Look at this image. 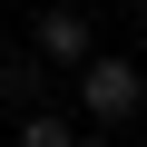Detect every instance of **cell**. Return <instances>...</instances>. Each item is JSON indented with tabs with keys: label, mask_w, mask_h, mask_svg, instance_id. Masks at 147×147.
Returning a JSON list of instances; mask_svg holds the SVG:
<instances>
[{
	"label": "cell",
	"mask_w": 147,
	"mask_h": 147,
	"mask_svg": "<svg viewBox=\"0 0 147 147\" xmlns=\"http://www.w3.org/2000/svg\"><path fill=\"white\" fill-rule=\"evenodd\" d=\"M79 108H88V127H127V118L147 108V69L88 49V59H79Z\"/></svg>",
	"instance_id": "obj_1"
},
{
	"label": "cell",
	"mask_w": 147,
	"mask_h": 147,
	"mask_svg": "<svg viewBox=\"0 0 147 147\" xmlns=\"http://www.w3.org/2000/svg\"><path fill=\"white\" fill-rule=\"evenodd\" d=\"M30 49H39L49 69H79V59H88V10H69V0H49V10L30 20Z\"/></svg>",
	"instance_id": "obj_2"
},
{
	"label": "cell",
	"mask_w": 147,
	"mask_h": 147,
	"mask_svg": "<svg viewBox=\"0 0 147 147\" xmlns=\"http://www.w3.org/2000/svg\"><path fill=\"white\" fill-rule=\"evenodd\" d=\"M0 98H10V108H39L49 98V59L39 49H10V59H0Z\"/></svg>",
	"instance_id": "obj_3"
},
{
	"label": "cell",
	"mask_w": 147,
	"mask_h": 147,
	"mask_svg": "<svg viewBox=\"0 0 147 147\" xmlns=\"http://www.w3.org/2000/svg\"><path fill=\"white\" fill-rule=\"evenodd\" d=\"M20 147H79V118H69V108H20Z\"/></svg>",
	"instance_id": "obj_4"
},
{
	"label": "cell",
	"mask_w": 147,
	"mask_h": 147,
	"mask_svg": "<svg viewBox=\"0 0 147 147\" xmlns=\"http://www.w3.org/2000/svg\"><path fill=\"white\" fill-rule=\"evenodd\" d=\"M79 147H118V127H79Z\"/></svg>",
	"instance_id": "obj_5"
},
{
	"label": "cell",
	"mask_w": 147,
	"mask_h": 147,
	"mask_svg": "<svg viewBox=\"0 0 147 147\" xmlns=\"http://www.w3.org/2000/svg\"><path fill=\"white\" fill-rule=\"evenodd\" d=\"M137 30H147V0H137Z\"/></svg>",
	"instance_id": "obj_6"
}]
</instances>
